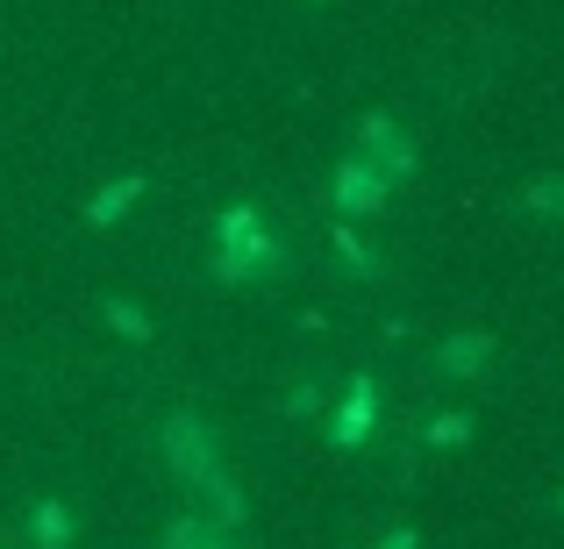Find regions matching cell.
<instances>
[{"label": "cell", "instance_id": "obj_6", "mask_svg": "<svg viewBox=\"0 0 564 549\" xmlns=\"http://www.w3.org/2000/svg\"><path fill=\"white\" fill-rule=\"evenodd\" d=\"M522 215H536V221H564V172H551V179H529V186H522Z\"/></svg>", "mask_w": 564, "mask_h": 549}, {"label": "cell", "instance_id": "obj_10", "mask_svg": "<svg viewBox=\"0 0 564 549\" xmlns=\"http://www.w3.org/2000/svg\"><path fill=\"white\" fill-rule=\"evenodd\" d=\"M207 493H215V514H221V521H243V493H236L229 479H207Z\"/></svg>", "mask_w": 564, "mask_h": 549}, {"label": "cell", "instance_id": "obj_13", "mask_svg": "<svg viewBox=\"0 0 564 549\" xmlns=\"http://www.w3.org/2000/svg\"><path fill=\"white\" fill-rule=\"evenodd\" d=\"M379 549H414V536H408V528H393V536H386Z\"/></svg>", "mask_w": 564, "mask_h": 549}, {"label": "cell", "instance_id": "obj_1", "mask_svg": "<svg viewBox=\"0 0 564 549\" xmlns=\"http://www.w3.org/2000/svg\"><path fill=\"white\" fill-rule=\"evenodd\" d=\"M272 264H279V243L258 229V215H250V207L221 215V264H215V278H264Z\"/></svg>", "mask_w": 564, "mask_h": 549}, {"label": "cell", "instance_id": "obj_2", "mask_svg": "<svg viewBox=\"0 0 564 549\" xmlns=\"http://www.w3.org/2000/svg\"><path fill=\"white\" fill-rule=\"evenodd\" d=\"M165 457H172V471L193 485H207V479H221L215 471V436H207L193 414H180V421H165Z\"/></svg>", "mask_w": 564, "mask_h": 549}, {"label": "cell", "instance_id": "obj_5", "mask_svg": "<svg viewBox=\"0 0 564 549\" xmlns=\"http://www.w3.org/2000/svg\"><path fill=\"white\" fill-rule=\"evenodd\" d=\"M486 358H494V336H451V343L436 350V371H486Z\"/></svg>", "mask_w": 564, "mask_h": 549}, {"label": "cell", "instance_id": "obj_4", "mask_svg": "<svg viewBox=\"0 0 564 549\" xmlns=\"http://www.w3.org/2000/svg\"><path fill=\"white\" fill-rule=\"evenodd\" d=\"M372 414H379V385L372 378H350V399H344V414L329 421V442H344V450H350V442H365V436H372Z\"/></svg>", "mask_w": 564, "mask_h": 549}, {"label": "cell", "instance_id": "obj_11", "mask_svg": "<svg viewBox=\"0 0 564 549\" xmlns=\"http://www.w3.org/2000/svg\"><path fill=\"white\" fill-rule=\"evenodd\" d=\"M108 321H115L122 336H137V343H151V321H143L137 307H122V300H115V307H108Z\"/></svg>", "mask_w": 564, "mask_h": 549}, {"label": "cell", "instance_id": "obj_7", "mask_svg": "<svg viewBox=\"0 0 564 549\" xmlns=\"http://www.w3.org/2000/svg\"><path fill=\"white\" fill-rule=\"evenodd\" d=\"M143 193V179H122V186H100V200L86 207V221H94V229H108L115 215H129V200H137Z\"/></svg>", "mask_w": 564, "mask_h": 549}, {"label": "cell", "instance_id": "obj_9", "mask_svg": "<svg viewBox=\"0 0 564 549\" xmlns=\"http://www.w3.org/2000/svg\"><path fill=\"white\" fill-rule=\"evenodd\" d=\"M165 549H221V536H215L207 521H193V514H186V521L165 528Z\"/></svg>", "mask_w": 564, "mask_h": 549}, {"label": "cell", "instance_id": "obj_8", "mask_svg": "<svg viewBox=\"0 0 564 549\" xmlns=\"http://www.w3.org/2000/svg\"><path fill=\"white\" fill-rule=\"evenodd\" d=\"M36 542L43 549H65L72 542V514L57 507V499H43V507H36Z\"/></svg>", "mask_w": 564, "mask_h": 549}, {"label": "cell", "instance_id": "obj_12", "mask_svg": "<svg viewBox=\"0 0 564 549\" xmlns=\"http://www.w3.org/2000/svg\"><path fill=\"white\" fill-rule=\"evenodd\" d=\"M429 442H465V421H457V414H443V421H436V436H429Z\"/></svg>", "mask_w": 564, "mask_h": 549}, {"label": "cell", "instance_id": "obj_14", "mask_svg": "<svg viewBox=\"0 0 564 549\" xmlns=\"http://www.w3.org/2000/svg\"><path fill=\"white\" fill-rule=\"evenodd\" d=\"M557 507H564V499H557Z\"/></svg>", "mask_w": 564, "mask_h": 549}, {"label": "cell", "instance_id": "obj_3", "mask_svg": "<svg viewBox=\"0 0 564 549\" xmlns=\"http://www.w3.org/2000/svg\"><path fill=\"white\" fill-rule=\"evenodd\" d=\"M336 200H344L350 215H379V200H386V172L372 165V157H344V172H336Z\"/></svg>", "mask_w": 564, "mask_h": 549}]
</instances>
